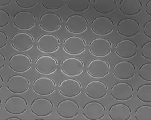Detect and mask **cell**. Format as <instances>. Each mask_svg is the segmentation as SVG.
<instances>
[{
  "label": "cell",
  "mask_w": 151,
  "mask_h": 120,
  "mask_svg": "<svg viewBox=\"0 0 151 120\" xmlns=\"http://www.w3.org/2000/svg\"><path fill=\"white\" fill-rule=\"evenodd\" d=\"M2 87H3V86L2 85L1 86V87H0V89H2Z\"/></svg>",
  "instance_id": "cell-44"
},
{
  "label": "cell",
  "mask_w": 151,
  "mask_h": 120,
  "mask_svg": "<svg viewBox=\"0 0 151 120\" xmlns=\"http://www.w3.org/2000/svg\"><path fill=\"white\" fill-rule=\"evenodd\" d=\"M114 23L111 18L106 16H98L91 22V30L100 36H105L112 33Z\"/></svg>",
  "instance_id": "cell-12"
},
{
  "label": "cell",
  "mask_w": 151,
  "mask_h": 120,
  "mask_svg": "<svg viewBox=\"0 0 151 120\" xmlns=\"http://www.w3.org/2000/svg\"><path fill=\"white\" fill-rule=\"evenodd\" d=\"M105 106L96 101H90L83 108V115L88 120H101L105 117Z\"/></svg>",
  "instance_id": "cell-24"
},
{
  "label": "cell",
  "mask_w": 151,
  "mask_h": 120,
  "mask_svg": "<svg viewBox=\"0 0 151 120\" xmlns=\"http://www.w3.org/2000/svg\"><path fill=\"white\" fill-rule=\"evenodd\" d=\"M12 2L11 0H1L0 1V7H4L8 5Z\"/></svg>",
  "instance_id": "cell-39"
},
{
  "label": "cell",
  "mask_w": 151,
  "mask_h": 120,
  "mask_svg": "<svg viewBox=\"0 0 151 120\" xmlns=\"http://www.w3.org/2000/svg\"><path fill=\"white\" fill-rule=\"evenodd\" d=\"M56 83L49 77H40L33 82V90L40 96H46L52 94L56 90Z\"/></svg>",
  "instance_id": "cell-5"
},
{
  "label": "cell",
  "mask_w": 151,
  "mask_h": 120,
  "mask_svg": "<svg viewBox=\"0 0 151 120\" xmlns=\"http://www.w3.org/2000/svg\"><path fill=\"white\" fill-rule=\"evenodd\" d=\"M21 120L22 119L19 118H17V117H11V118H9L6 119V120Z\"/></svg>",
  "instance_id": "cell-40"
},
{
  "label": "cell",
  "mask_w": 151,
  "mask_h": 120,
  "mask_svg": "<svg viewBox=\"0 0 151 120\" xmlns=\"http://www.w3.org/2000/svg\"><path fill=\"white\" fill-rule=\"evenodd\" d=\"M9 67L14 72L24 73L32 68V61L29 56L23 53H16L9 59Z\"/></svg>",
  "instance_id": "cell-17"
},
{
  "label": "cell",
  "mask_w": 151,
  "mask_h": 120,
  "mask_svg": "<svg viewBox=\"0 0 151 120\" xmlns=\"http://www.w3.org/2000/svg\"><path fill=\"white\" fill-rule=\"evenodd\" d=\"M16 3L22 8H32L37 5V2L35 0H16Z\"/></svg>",
  "instance_id": "cell-34"
},
{
  "label": "cell",
  "mask_w": 151,
  "mask_h": 120,
  "mask_svg": "<svg viewBox=\"0 0 151 120\" xmlns=\"http://www.w3.org/2000/svg\"><path fill=\"white\" fill-rule=\"evenodd\" d=\"M108 113L111 120H129L131 119L132 111L129 106L121 103L110 106Z\"/></svg>",
  "instance_id": "cell-25"
},
{
  "label": "cell",
  "mask_w": 151,
  "mask_h": 120,
  "mask_svg": "<svg viewBox=\"0 0 151 120\" xmlns=\"http://www.w3.org/2000/svg\"><path fill=\"white\" fill-rule=\"evenodd\" d=\"M37 43L38 49L44 53H55L60 48V40L54 34H43L38 38Z\"/></svg>",
  "instance_id": "cell-7"
},
{
  "label": "cell",
  "mask_w": 151,
  "mask_h": 120,
  "mask_svg": "<svg viewBox=\"0 0 151 120\" xmlns=\"http://www.w3.org/2000/svg\"><path fill=\"white\" fill-rule=\"evenodd\" d=\"M35 69L40 74L49 75L57 70L58 64L54 57L50 56H41L36 59L35 62Z\"/></svg>",
  "instance_id": "cell-10"
},
{
  "label": "cell",
  "mask_w": 151,
  "mask_h": 120,
  "mask_svg": "<svg viewBox=\"0 0 151 120\" xmlns=\"http://www.w3.org/2000/svg\"><path fill=\"white\" fill-rule=\"evenodd\" d=\"M138 48L137 43L133 40H121L115 45V53L121 58L129 59L137 55Z\"/></svg>",
  "instance_id": "cell-22"
},
{
  "label": "cell",
  "mask_w": 151,
  "mask_h": 120,
  "mask_svg": "<svg viewBox=\"0 0 151 120\" xmlns=\"http://www.w3.org/2000/svg\"><path fill=\"white\" fill-rule=\"evenodd\" d=\"M139 77L143 80L151 82V63L142 64L139 68Z\"/></svg>",
  "instance_id": "cell-32"
},
{
  "label": "cell",
  "mask_w": 151,
  "mask_h": 120,
  "mask_svg": "<svg viewBox=\"0 0 151 120\" xmlns=\"http://www.w3.org/2000/svg\"><path fill=\"white\" fill-rule=\"evenodd\" d=\"M13 24L21 30H28L36 25V18L34 13L29 11H21L13 17Z\"/></svg>",
  "instance_id": "cell-8"
},
{
  "label": "cell",
  "mask_w": 151,
  "mask_h": 120,
  "mask_svg": "<svg viewBox=\"0 0 151 120\" xmlns=\"http://www.w3.org/2000/svg\"><path fill=\"white\" fill-rule=\"evenodd\" d=\"M90 53L97 57H106L112 51V44L109 40L105 38H96L89 45Z\"/></svg>",
  "instance_id": "cell-14"
},
{
  "label": "cell",
  "mask_w": 151,
  "mask_h": 120,
  "mask_svg": "<svg viewBox=\"0 0 151 120\" xmlns=\"http://www.w3.org/2000/svg\"><path fill=\"white\" fill-rule=\"evenodd\" d=\"M88 21L87 18L80 14H73L65 20V28L67 31L74 34H81L84 33L88 28Z\"/></svg>",
  "instance_id": "cell-3"
},
{
  "label": "cell",
  "mask_w": 151,
  "mask_h": 120,
  "mask_svg": "<svg viewBox=\"0 0 151 120\" xmlns=\"http://www.w3.org/2000/svg\"><path fill=\"white\" fill-rule=\"evenodd\" d=\"M135 119L137 120H151V105H142L135 111Z\"/></svg>",
  "instance_id": "cell-30"
},
{
  "label": "cell",
  "mask_w": 151,
  "mask_h": 120,
  "mask_svg": "<svg viewBox=\"0 0 151 120\" xmlns=\"http://www.w3.org/2000/svg\"><path fill=\"white\" fill-rule=\"evenodd\" d=\"M89 0H68L67 7L73 12H83L89 9Z\"/></svg>",
  "instance_id": "cell-28"
},
{
  "label": "cell",
  "mask_w": 151,
  "mask_h": 120,
  "mask_svg": "<svg viewBox=\"0 0 151 120\" xmlns=\"http://www.w3.org/2000/svg\"><path fill=\"white\" fill-rule=\"evenodd\" d=\"M63 50L72 56H78L86 50V41L80 36H72L66 38L63 43Z\"/></svg>",
  "instance_id": "cell-11"
},
{
  "label": "cell",
  "mask_w": 151,
  "mask_h": 120,
  "mask_svg": "<svg viewBox=\"0 0 151 120\" xmlns=\"http://www.w3.org/2000/svg\"><path fill=\"white\" fill-rule=\"evenodd\" d=\"M8 41V38L7 34L3 31H0V48H5L7 44Z\"/></svg>",
  "instance_id": "cell-36"
},
{
  "label": "cell",
  "mask_w": 151,
  "mask_h": 120,
  "mask_svg": "<svg viewBox=\"0 0 151 120\" xmlns=\"http://www.w3.org/2000/svg\"><path fill=\"white\" fill-rule=\"evenodd\" d=\"M109 64L105 60L95 59L87 65V73L91 77L99 79L106 77L109 72Z\"/></svg>",
  "instance_id": "cell-15"
},
{
  "label": "cell",
  "mask_w": 151,
  "mask_h": 120,
  "mask_svg": "<svg viewBox=\"0 0 151 120\" xmlns=\"http://www.w3.org/2000/svg\"><path fill=\"white\" fill-rule=\"evenodd\" d=\"M113 74L117 79L127 80L136 75L137 67L132 62L128 61H120L113 66Z\"/></svg>",
  "instance_id": "cell-2"
},
{
  "label": "cell",
  "mask_w": 151,
  "mask_h": 120,
  "mask_svg": "<svg viewBox=\"0 0 151 120\" xmlns=\"http://www.w3.org/2000/svg\"><path fill=\"white\" fill-rule=\"evenodd\" d=\"M7 89L11 93L15 94H22L29 89L30 82L25 76L15 75L7 79Z\"/></svg>",
  "instance_id": "cell-16"
},
{
  "label": "cell",
  "mask_w": 151,
  "mask_h": 120,
  "mask_svg": "<svg viewBox=\"0 0 151 120\" xmlns=\"http://www.w3.org/2000/svg\"><path fill=\"white\" fill-rule=\"evenodd\" d=\"M137 96L140 101L146 103H151V84H144L139 86L137 91Z\"/></svg>",
  "instance_id": "cell-29"
},
{
  "label": "cell",
  "mask_w": 151,
  "mask_h": 120,
  "mask_svg": "<svg viewBox=\"0 0 151 120\" xmlns=\"http://www.w3.org/2000/svg\"><path fill=\"white\" fill-rule=\"evenodd\" d=\"M0 78H1V81H2V82L3 83L4 82V80L3 78H2V76L1 75V76H0Z\"/></svg>",
  "instance_id": "cell-42"
},
{
  "label": "cell",
  "mask_w": 151,
  "mask_h": 120,
  "mask_svg": "<svg viewBox=\"0 0 151 120\" xmlns=\"http://www.w3.org/2000/svg\"><path fill=\"white\" fill-rule=\"evenodd\" d=\"M10 16L9 13L2 9H0V28L5 27L9 24Z\"/></svg>",
  "instance_id": "cell-35"
},
{
  "label": "cell",
  "mask_w": 151,
  "mask_h": 120,
  "mask_svg": "<svg viewBox=\"0 0 151 120\" xmlns=\"http://www.w3.org/2000/svg\"><path fill=\"white\" fill-rule=\"evenodd\" d=\"M141 55L146 60H151V41L145 43L141 48Z\"/></svg>",
  "instance_id": "cell-33"
},
{
  "label": "cell",
  "mask_w": 151,
  "mask_h": 120,
  "mask_svg": "<svg viewBox=\"0 0 151 120\" xmlns=\"http://www.w3.org/2000/svg\"><path fill=\"white\" fill-rule=\"evenodd\" d=\"M80 107L77 102L71 100H63L57 106V113L62 118L70 119L79 115Z\"/></svg>",
  "instance_id": "cell-18"
},
{
  "label": "cell",
  "mask_w": 151,
  "mask_h": 120,
  "mask_svg": "<svg viewBox=\"0 0 151 120\" xmlns=\"http://www.w3.org/2000/svg\"><path fill=\"white\" fill-rule=\"evenodd\" d=\"M142 3L139 0H122L119 2V10L127 16H135L142 11Z\"/></svg>",
  "instance_id": "cell-26"
},
{
  "label": "cell",
  "mask_w": 151,
  "mask_h": 120,
  "mask_svg": "<svg viewBox=\"0 0 151 120\" xmlns=\"http://www.w3.org/2000/svg\"><path fill=\"white\" fill-rule=\"evenodd\" d=\"M143 33L147 38L151 39V20L146 23L144 26Z\"/></svg>",
  "instance_id": "cell-37"
},
{
  "label": "cell",
  "mask_w": 151,
  "mask_h": 120,
  "mask_svg": "<svg viewBox=\"0 0 151 120\" xmlns=\"http://www.w3.org/2000/svg\"><path fill=\"white\" fill-rule=\"evenodd\" d=\"M111 96L117 101H125L131 100L133 96L134 89L132 85L126 82L116 83L112 86Z\"/></svg>",
  "instance_id": "cell-21"
},
{
  "label": "cell",
  "mask_w": 151,
  "mask_h": 120,
  "mask_svg": "<svg viewBox=\"0 0 151 120\" xmlns=\"http://www.w3.org/2000/svg\"><path fill=\"white\" fill-rule=\"evenodd\" d=\"M93 8L101 14H110L115 11L116 1L115 0H95Z\"/></svg>",
  "instance_id": "cell-27"
},
{
  "label": "cell",
  "mask_w": 151,
  "mask_h": 120,
  "mask_svg": "<svg viewBox=\"0 0 151 120\" xmlns=\"http://www.w3.org/2000/svg\"><path fill=\"white\" fill-rule=\"evenodd\" d=\"M82 85L77 80L66 79L58 84V91L65 98H75L81 94Z\"/></svg>",
  "instance_id": "cell-20"
},
{
  "label": "cell",
  "mask_w": 151,
  "mask_h": 120,
  "mask_svg": "<svg viewBox=\"0 0 151 120\" xmlns=\"http://www.w3.org/2000/svg\"><path fill=\"white\" fill-rule=\"evenodd\" d=\"M4 66V65H3L2 66H1V68H0V69H2V68H3V67Z\"/></svg>",
  "instance_id": "cell-43"
},
{
  "label": "cell",
  "mask_w": 151,
  "mask_h": 120,
  "mask_svg": "<svg viewBox=\"0 0 151 120\" xmlns=\"http://www.w3.org/2000/svg\"><path fill=\"white\" fill-rule=\"evenodd\" d=\"M1 56H2V57H3V58L4 61H5L6 59L5 58V57H4V55H2V53H1Z\"/></svg>",
  "instance_id": "cell-41"
},
{
  "label": "cell",
  "mask_w": 151,
  "mask_h": 120,
  "mask_svg": "<svg viewBox=\"0 0 151 120\" xmlns=\"http://www.w3.org/2000/svg\"><path fill=\"white\" fill-rule=\"evenodd\" d=\"M39 26L44 31L53 33L62 27L63 21L59 14L47 12L42 14L39 19Z\"/></svg>",
  "instance_id": "cell-1"
},
{
  "label": "cell",
  "mask_w": 151,
  "mask_h": 120,
  "mask_svg": "<svg viewBox=\"0 0 151 120\" xmlns=\"http://www.w3.org/2000/svg\"><path fill=\"white\" fill-rule=\"evenodd\" d=\"M53 108V103L45 98H36L30 105L31 113L37 117H48L52 113Z\"/></svg>",
  "instance_id": "cell-13"
},
{
  "label": "cell",
  "mask_w": 151,
  "mask_h": 120,
  "mask_svg": "<svg viewBox=\"0 0 151 120\" xmlns=\"http://www.w3.org/2000/svg\"><path fill=\"white\" fill-rule=\"evenodd\" d=\"M108 91V86L101 81H91L85 86V93L92 100H99L105 98Z\"/></svg>",
  "instance_id": "cell-19"
},
{
  "label": "cell",
  "mask_w": 151,
  "mask_h": 120,
  "mask_svg": "<svg viewBox=\"0 0 151 120\" xmlns=\"http://www.w3.org/2000/svg\"><path fill=\"white\" fill-rule=\"evenodd\" d=\"M141 25L138 21L130 18L122 19L117 25V31L121 36L132 38L139 34Z\"/></svg>",
  "instance_id": "cell-6"
},
{
  "label": "cell",
  "mask_w": 151,
  "mask_h": 120,
  "mask_svg": "<svg viewBox=\"0 0 151 120\" xmlns=\"http://www.w3.org/2000/svg\"><path fill=\"white\" fill-rule=\"evenodd\" d=\"M84 70V63L80 59L70 57L64 59L60 65V70L69 77L80 75Z\"/></svg>",
  "instance_id": "cell-4"
},
{
  "label": "cell",
  "mask_w": 151,
  "mask_h": 120,
  "mask_svg": "<svg viewBox=\"0 0 151 120\" xmlns=\"http://www.w3.org/2000/svg\"><path fill=\"white\" fill-rule=\"evenodd\" d=\"M145 8H146L145 11H146V13L148 14V15L150 16H151V13H150V12L149 11V10H151V0L149 1L146 3V6H145Z\"/></svg>",
  "instance_id": "cell-38"
},
{
  "label": "cell",
  "mask_w": 151,
  "mask_h": 120,
  "mask_svg": "<svg viewBox=\"0 0 151 120\" xmlns=\"http://www.w3.org/2000/svg\"><path fill=\"white\" fill-rule=\"evenodd\" d=\"M35 38L31 34L27 33H18L11 38V46L17 51L24 52L32 48Z\"/></svg>",
  "instance_id": "cell-9"
},
{
  "label": "cell",
  "mask_w": 151,
  "mask_h": 120,
  "mask_svg": "<svg viewBox=\"0 0 151 120\" xmlns=\"http://www.w3.org/2000/svg\"><path fill=\"white\" fill-rule=\"evenodd\" d=\"M26 100L19 96L9 97L5 102V109L8 113L12 115H20L27 110Z\"/></svg>",
  "instance_id": "cell-23"
},
{
  "label": "cell",
  "mask_w": 151,
  "mask_h": 120,
  "mask_svg": "<svg viewBox=\"0 0 151 120\" xmlns=\"http://www.w3.org/2000/svg\"><path fill=\"white\" fill-rule=\"evenodd\" d=\"M41 4L44 8L49 11L58 10L64 6L60 0H44Z\"/></svg>",
  "instance_id": "cell-31"
}]
</instances>
